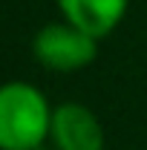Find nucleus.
Segmentation results:
<instances>
[{
  "mask_svg": "<svg viewBox=\"0 0 147 150\" xmlns=\"http://www.w3.org/2000/svg\"><path fill=\"white\" fill-rule=\"evenodd\" d=\"M52 112L46 93L29 81H9L0 90V147L35 150L52 133Z\"/></svg>",
  "mask_w": 147,
  "mask_h": 150,
  "instance_id": "1",
  "label": "nucleus"
},
{
  "mask_svg": "<svg viewBox=\"0 0 147 150\" xmlns=\"http://www.w3.org/2000/svg\"><path fill=\"white\" fill-rule=\"evenodd\" d=\"M49 142L55 150H104V127L81 101H64L52 112Z\"/></svg>",
  "mask_w": 147,
  "mask_h": 150,
  "instance_id": "3",
  "label": "nucleus"
},
{
  "mask_svg": "<svg viewBox=\"0 0 147 150\" xmlns=\"http://www.w3.org/2000/svg\"><path fill=\"white\" fill-rule=\"evenodd\" d=\"M35 150H55V147H46V144H40V147H35Z\"/></svg>",
  "mask_w": 147,
  "mask_h": 150,
  "instance_id": "5",
  "label": "nucleus"
},
{
  "mask_svg": "<svg viewBox=\"0 0 147 150\" xmlns=\"http://www.w3.org/2000/svg\"><path fill=\"white\" fill-rule=\"evenodd\" d=\"M32 55L40 67L52 72H78L98 58V38L87 35L69 20L46 23L32 40Z\"/></svg>",
  "mask_w": 147,
  "mask_h": 150,
  "instance_id": "2",
  "label": "nucleus"
},
{
  "mask_svg": "<svg viewBox=\"0 0 147 150\" xmlns=\"http://www.w3.org/2000/svg\"><path fill=\"white\" fill-rule=\"evenodd\" d=\"M58 9L64 20L101 40L124 20L127 0H58Z\"/></svg>",
  "mask_w": 147,
  "mask_h": 150,
  "instance_id": "4",
  "label": "nucleus"
}]
</instances>
